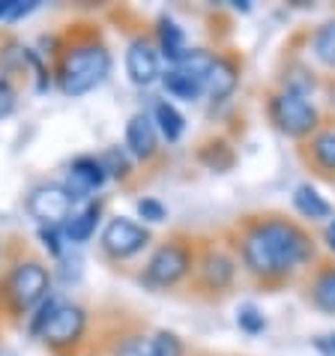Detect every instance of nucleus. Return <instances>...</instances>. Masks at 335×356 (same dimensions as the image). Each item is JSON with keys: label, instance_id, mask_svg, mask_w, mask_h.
I'll return each mask as SVG.
<instances>
[{"label": "nucleus", "instance_id": "obj_1", "mask_svg": "<svg viewBox=\"0 0 335 356\" xmlns=\"http://www.w3.org/2000/svg\"><path fill=\"white\" fill-rule=\"evenodd\" d=\"M311 258V243L297 225L270 219L258 222L243 236V264L254 275L281 279Z\"/></svg>", "mask_w": 335, "mask_h": 356}, {"label": "nucleus", "instance_id": "obj_2", "mask_svg": "<svg viewBox=\"0 0 335 356\" xmlns=\"http://www.w3.org/2000/svg\"><path fill=\"white\" fill-rule=\"evenodd\" d=\"M111 75V51L90 39L66 48L60 69H57V87L63 96H87Z\"/></svg>", "mask_w": 335, "mask_h": 356}, {"label": "nucleus", "instance_id": "obj_3", "mask_svg": "<svg viewBox=\"0 0 335 356\" xmlns=\"http://www.w3.org/2000/svg\"><path fill=\"white\" fill-rule=\"evenodd\" d=\"M51 291V273L39 261H22L15 264L6 275V300L15 314H24L36 309Z\"/></svg>", "mask_w": 335, "mask_h": 356}, {"label": "nucleus", "instance_id": "obj_4", "mask_svg": "<svg viewBox=\"0 0 335 356\" xmlns=\"http://www.w3.org/2000/svg\"><path fill=\"white\" fill-rule=\"evenodd\" d=\"M270 117L279 126V132L288 138H305L318 126V108L309 99L291 90H281L270 99Z\"/></svg>", "mask_w": 335, "mask_h": 356}, {"label": "nucleus", "instance_id": "obj_5", "mask_svg": "<svg viewBox=\"0 0 335 356\" xmlns=\"http://www.w3.org/2000/svg\"><path fill=\"white\" fill-rule=\"evenodd\" d=\"M192 270V252L183 243H165L153 252L144 266V284L150 288H174Z\"/></svg>", "mask_w": 335, "mask_h": 356}, {"label": "nucleus", "instance_id": "obj_6", "mask_svg": "<svg viewBox=\"0 0 335 356\" xmlns=\"http://www.w3.org/2000/svg\"><path fill=\"white\" fill-rule=\"evenodd\" d=\"M150 240L153 236L144 225L126 219V216H114V219L105 225L99 243H102V252L108 254V258L129 261V258H135V254H141L147 245H150Z\"/></svg>", "mask_w": 335, "mask_h": 356}, {"label": "nucleus", "instance_id": "obj_7", "mask_svg": "<svg viewBox=\"0 0 335 356\" xmlns=\"http://www.w3.org/2000/svg\"><path fill=\"white\" fill-rule=\"evenodd\" d=\"M27 213H31L39 225L63 227L69 216L75 213V201L63 189V183H39L36 189L27 195Z\"/></svg>", "mask_w": 335, "mask_h": 356}, {"label": "nucleus", "instance_id": "obj_8", "mask_svg": "<svg viewBox=\"0 0 335 356\" xmlns=\"http://www.w3.org/2000/svg\"><path fill=\"white\" fill-rule=\"evenodd\" d=\"M87 330V312L81 309L78 302H63L57 305V312L51 314V321L42 330V339L48 348L54 350H63V348H72V344L81 341V335Z\"/></svg>", "mask_w": 335, "mask_h": 356}, {"label": "nucleus", "instance_id": "obj_9", "mask_svg": "<svg viewBox=\"0 0 335 356\" xmlns=\"http://www.w3.org/2000/svg\"><path fill=\"white\" fill-rule=\"evenodd\" d=\"M108 180L105 168L99 162V156H78L72 159L66 171V180H63V189L69 192V197L78 204V201H87L93 192H99Z\"/></svg>", "mask_w": 335, "mask_h": 356}, {"label": "nucleus", "instance_id": "obj_10", "mask_svg": "<svg viewBox=\"0 0 335 356\" xmlns=\"http://www.w3.org/2000/svg\"><path fill=\"white\" fill-rule=\"evenodd\" d=\"M126 75L138 87H150L162 78V54L150 39L138 36L135 42L126 48Z\"/></svg>", "mask_w": 335, "mask_h": 356}, {"label": "nucleus", "instance_id": "obj_11", "mask_svg": "<svg viewBox=\"0 0 335 356\" xmlns=\"http://www.w3.org/2000/svg\"><path fill=\"white\" fill-rule=\"evenodd\" d=\"M156 150H159V132H156L153 117L144 111L132 114L129 123H126V153L147 162L156 156Z\"/></svg>", "mask_w": 335, "mask_h": 356}, {"label": "nucleus", "instance_id": "obj_12", "mask_svg": "<svg viewBox=\"0 0 335 356\" xmlns=\"http://www.w3.org/2000/svg\"><path fill=\"white\" fill-rule=\"evenodd\" d=\"M99 219H102V204L99 201H96V204L90 201L87 207H81V210H75L66 219V225H63L66 243H75V245L87 243L96 234V227H99Z\"/></svg>", "mask_w": 335, "mask_h": 356}, {"label": "nucleus", "instance_id": "obj_13", "mask_svg": "<svg viewBox=\"0 0 335 356\" xmlns=\"http://www.w3.org/2000/svg\"><path fill=\"white\" fill-rule=\"evenodd\" d=\"M234 275H236V264L224 252L213 249V252L204 254V261H201V282L206 284V288H213V291L231 288Z\"/></svg>", "mask_w": 335, "mask_h": 356}, {"label": "nucleus", "instance_id": "obj_14", "mask_svg": "<svg viewBox=\"0 0 335 356\" xmlns=\"http://www.w3.org/2000/svg\"><path fill=\"white\" fill-rule=\"evenodd\" d=\"M236 84H240V75H236V66L228 60V57H215V63L210 69V75H206V84H204V93H210L215 102H222V99H228Z\"/></svg>", "mask_w": 335, "mask_h": 356}, {"label": "nucleus", "instance_id": "obj_15", "mask_svg": "<svg viewBox=\"0 0 335 356\" xmlns=\"http://www.w3.org/2000/svg\"><path fill=\"white\" fill-rule=\"evenodd\" d=\"M156 36H159V54L168 57L171 63H180L186 57V33L183 27L174 22V18H159V27H156Z\"/></svg>", "mask_w": 335, "mask_h": 356}, {"label": "nucleus", "instance_id": "obj_16", "mask_svg": "<svg viewBox=\"0 0 335 356\" xmlns=\"http://www.w3.org/2000/svg\"><path fill=\"white\" fill-rule=\"evenodd\" d=\"M159 81L168 90V96L183 99V102H195V99L204 93V84L198 81V78H192L189 72H183V69H177V66H171L168 72H162Z\"/></svg>", "mask_w": 335, "mask_h": 356}, {"label": "nucleus", "instance_id": "obj_17", "mask_svg": "<svg viewBox=\"0 0 335 356\" xmlns=\"http://www.w3.org/2000/svg\"><path fill=\"white\" fill-rule=\"evenodd\" d=\"M153 123H156V132H159L168 144H177L186 132V117L177 111L171 102H165V99L156 102V108H153Z\"/></svg>", "mask_w": 335, "mask_h": 356}, {"label": "nucleus", "instance_id": "obj_18", "mask_svg": "<svg viewBox=\"0 0 335 356\" xmlns=\"http://www.w3.org/2000/svg\"><path fill=\"white\" fill-rule=\"evenodd\" d=\"M293 207H297L300 216H305V219H311V222L329 219L332 216V204L327 197H320V192L311 189V186H297V189H293Z\"/></svg>", "mask_w": 335, "mask_h": 356}, {"label": "nucleus", "instance_id": "obj_19", "mask_svg": "<svg viewBox=\"0 0 335 356\" xmlns=\"http://www.w3.org/2000/svg\"><path fill=\"white\" fill-rule=\"evenodd\" d=\"M311 300L320 312L335 314V270H323L311 284Z\"/></svg>", "mask_w": 335, "mask_h": 356}, {"label": "nucleus", "instance_id": "obj_20", "mask_svg": "<svg viewBox=\"0 0 335 356\" xmlns=\"http://www.w3.org/2000/svg\"><path fill=\"white\" fill-rule=\"evenodd\" d=\"M213 63H215V57L210 51H204V48H192V51H186L183 60L174 63V66L183 69V72H189L192 78H198L201 84H206V75H210Z\"/></svg>", "mask_w": 335, "mask_h": 356}, {"label": "nucleus", "instance_id": "obj_21", "mask_svg": "<svg viewBox=\"0 0 335 356\" xmlns=\"http://www.w3.org/2000/svg\"><path fill=\"white\" fill-rule=\"evenodd\" d=\"M311 51L323 66L335 69V22H327L323 27H318V33L311 39Z\"/></svg>", "mask_w": 335, "mask_h": 356}, {"label": "nucleus", "instance_id": "obj_22", "mask_svg": "<svg viewBox=\"0 0 335 356\" xmlns=\"http://www.w3.org/2000/svg\"><path fill=\"white\" fill-rule=\"evenodd\" d=\"M99 162L105 168V174L114 177V180H126L132 171V159H129V153H126V147H108V150H102Z\"/></svg>", "mask_w": 335, "mask_h": 356}, {"label": "nucleus", "instance_id": "obj_23", "mask_svg": "<svg viewBox=\"0 0 335 356\" xmlns=\"http://www.w3.org/2000/svg\"><path fill=\"white\" fill-rule=\"evenodd\" d=\"M311 153L323 171H335V132H320L311 141Z\"/></svg>", "mask_w": 335, "mask_h": 356}, {"label": "nucleus", "instance_id": "obj_24", "mask_svg": "<svg viewBox=\"0 0 335 356\" xmlns=\"http://www.w3.org/2000/svg\"><path fill=\"white\" fill-rule=\"evenodd\" d=\"M186 348L180 341L177 332H168V330H159L150 339V356H183Z\"/></svg>", "mask_w": 335, "mask_h": 356}, {"label": "nucleus", "instance_id": "obj_25", "mask_svg": "<svg viewBox=\"0 0 335 356\" xmlns=\"http://www.w3.org/2000/svg\"><path fill=\"white\" fill-rule=\"evenodd\" d=\"M39 243L42 249L51 254V258H63L66 252V236H63V227H54V225H39Z\"/></svg>", "mask_w": 335, "mask_h": 356}, {"label": "nucleus", "instance_id": "obj_26", "mask_svg": "<svg viewBox=\"0 0 335 356\" xmlns=\"http://www.w3.org/2000/svg\"><path fill=\"white\" fill-rule=\"evenodd\" d=\"M57 305H60V296H54V293H48L45 300L36 305V314L31 318V332L36 335V339L42 335V330L48 326V321H51V314L57 312Z\"/></svg>", "mask_w": 335, "mask_h": 356}, {"label": "nucleus", "instance_id": "obj_27", "mask_svg": "<svg viewBox=\"0 0 335 356\" xmlns=\"http://www.w3.org/2000/svg\"><path fill=\"white\" fill-rule=\"evenodd\" d=\"M18 108V93H15V84L9 72L0 69V120H6V117H13V111Z\"/></svg>", "mask_w": 335, "mask_h": 356}, {"label": "nucleus", "instance_id": "obj_28", "mask_svg": "<svg viewBox=\"0 0 335 356\" xmlns=\"http://www.w3.org/2000/svg\"><path fill=\"white\" fill-rule=\"evenodd\" d=\"M236 323H240V330L249 332V335H258V332L267 330V318H263L254 305H240V312H236Z\"/></svg>", "mask_w": 335, "mask_h": 356}, {"label": "nucleus", "instance_id": "obj_29", "mask_svg": "<svg viewBox=\"0 0 335 356\" xmlns=\"http://www.w3.org/2000/svg\"><path fill=\"white\" fill-rule=\"evenodd\" d=\"M135 210H138V216H141L144 222H165V216H168V210H165V204L162 201H156V197H141V201L135 204Z\"/></svg>", "mask_w": 335, "mask_h": 356}, {"label": "nucleus", "instance_id": "obj_30", "mask_svg": "<svg viewBox=\"0 0 335 356\" xmlns=\"http://www.w3.org/2000/svg\"><path fill=\"white\" fill-rule=\"evenodd\" d=\"M114 356H150V339H141V335H129Z\"/></svg>", "mask_w": 335, "mask_h": 356}, {"label": "nucleus", "instance_id": "obj_31", "mask_svg": "<svg viewBox=\"0 0 335 356\" xmlns=\"http://www.w3.org/2000/svg\"><path fill=\"white\" fill-rule=\"evenodd\" d=\"M314 344H318V350L323 356H335V335H323V339H318Z\"/></svg>", "mask_w": 335, "mask_h": 356}, {"label": "nucleus", "instance_id": "obj_32", "mask_svg": "<svg viewBox=\"0 0 335 356\" xmlns=\"http://www.w3.org/2000/svg\"><path fill=\"white\" fill-rule=\"evenodd\" d=\"M327 243H329V249L335 252V222H329V227H327Z\"/></svg>", "mask_w": 335, "mask_h": 356}]
</instances>
